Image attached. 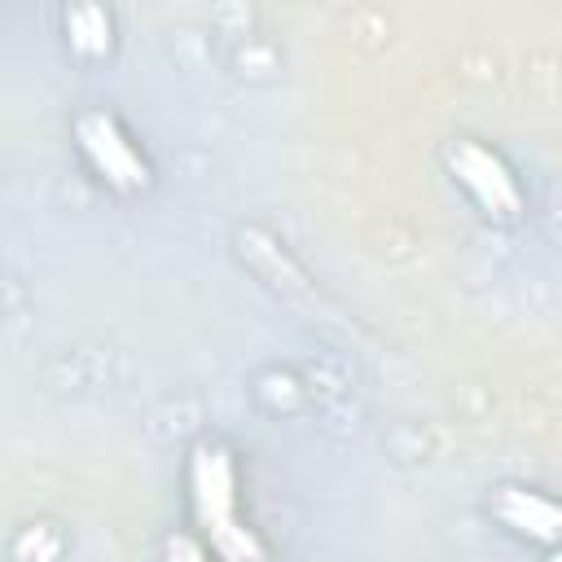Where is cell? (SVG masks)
Returning <instances> with one entry per match:
<instances>
[{
    "label": "cell",
    "mask_w": 562,
    "mask_h": 562,
    "mask_svg": "<svg viewBox=\"0 0 562 562\" xmlns=\"http://www.w3.org/2000/svg\"><path fill=\"white\" fill-rule=\"evenodd\" d=\"M443 167L461 184V193L479 206L483 220H492V224H518L522 220V211H527L522 184H518L514 167L492 145H483L479 136H452L443 145Z\"/></svg>",
    "instance_id": "3"
},
{
    "label": "cell",
    "mask_w": 562,
    "mask_h": 562,
    "mask_svg": "<svg viewBox=\"0 0 562 562\" xmlns=\"http://www.w3.org/2000/svg\"><path fill=\"white\" fill-rule=\"evenodd\" d=\"M75 149H79L83 167L119 198H136L154 184V167H149L140 140L110 110L75 114Z\"/></svg>",
    "instance_id": "2"
},
{
    "label": "cell",
    "mask_w": 562,
    "mask_h": 562,
    "mask_svg": "<svg viewBox=\"0 0 562 562\" xmlns=\"http://www.w3.org/2000/svg\"><path fill=\"white\" fill-rule=\"evenodd\" d=\"M492 514L522 540H536V544H553L558 540V505L544 492L505 483V487L492 492Z\"/></svg>",
    "instance_id": "4"
},
{
    "label": "cell",
    "mask_w": 562,
    "mask_h": 562,
    "mask_svg": "<svg viewBox=\"0 0 562 562\" xmlns=\"http://www.w3.org/2000/svg\"><path fill=\"white\" fill-rule=\"evenodd\" d=\"M189 509L198 522V540L215 562H268L263 536L241 518L237 505V465L224 443H198L189 452Z\"/></svg>",
    "instance_id": "1"
},
{
    "label": "cell",
    "mask_w": 562,
    "mask_h": 562,
    "mask_svg": "<svg viewBox=\"0 0 562 562\" xmlns=\"http://www.w3.org/2000/svg\"><path fill=\"white\" fill-rule=\"evenodd\" d=\"M66 40L79 57H105L114 48V18L101 4H75L66 9Z\"/></svg>",
    "instance_id": "5"
},
{
    "label": "cell",
    "mask_w": 562,
    "mask_h": 562,
    "mask_svg": "<svg viewBox=\"0 0 562 562\" xmlns=\"http://www.w3.org/2000/svg\"><path fill=\"white\" fill-rule=\"evenodd\" d=\"M162 562H215V558L206 553V544H202L198 536H189V531H171L167 544H162Z\"/></svg>",
    "instance_id": "6"
}]
</instances>
